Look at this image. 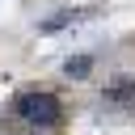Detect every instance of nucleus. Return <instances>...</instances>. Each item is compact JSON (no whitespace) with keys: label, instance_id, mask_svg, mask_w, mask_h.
Returning a JSON list of instances; mask_svg holds the SVG:
<instances>
[{"label":"nucleus","instance_id":"nucleus-3","mask_svg":"<svg viewBox=\"0 0 135 135\" xmlns=\"http://www.w3.org/2000/svg\"><path fill=\"white\" fill-rule=\"evenodd\" d=\"M89 68H93L89 55H72V59L63 63V76H76V80H80V76H89Z\"/></svg>","mask_w":135,"mask_h":135},{"label":"nucleus","instance_id":"nucleus-2","mask_svg":"<svg viewBox=\"0 0 135 135\" xmlns=\"http://www.w3.org/2000/svg\"><path fill=\"white\" fill-rule=\"evenodd\" d=\"M105 97L110 101H135V80H114L105 89Z\"/></svg>","mask_w":135,"mask_h":135},{"label":"nucleus","instance_id":"nucleus-1","mask_svg":"<svg viewBox=\"0 0 135 135\" xmlns=\"http://www.w3.org/2000/svg\"><path fill=\"white\" fill-rule=\"evenodd\" d=\"M13 114L30 127H59L63 122V105H59L55 93H17Z\"/></svg>","mask_w":135,"mask_h":135}]
</instances>
